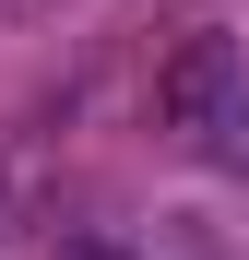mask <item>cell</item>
Here are the masks:
<instances>
[{"instance_id":"6da1fadb","label":"cell","mask_w":249,"mask_h":260,"mask_svg":"<svg viewBox=\"0 0 249 260\" xmlns=\"http://www.w3.org/2000/svg\"><path fill=\"white\" fill-rule=\"evenodd\" d=\"M237 95H249V59H237V36H214V24L178 36V48L154 59V130H166V142H190V154L226 130Z\"/></svg>"},{"instance_id":"7a4b0ae2","label":"cell","mask_w":249,"mask_h":260,"mask_svg":"<svg viewBox=\"0 0 249 260\" xmlns=\"http://www.w3.org/2000/svg\"><path fill=\"white\" fill-rule=\"evenodd\" d=\"M202 154H214V166H237V178H249V95L226 107V130H214V142H202Z\"/></svg>"},{"instance_id":"3957f363","label":"cell","mask_w":249,"mask_h":260,"mask_svg":"<svg viewBox=\"0 0 249 260\" xmlns=\"http://www.w3.org/2000/svg\"><path fill=\"white\" fill-rule=\"evenodd\" d=\"M48 260H131V248H119V237H60Z\"/></svg>"},{"instance_id":"277c9868","label":"cell","mask_w":249,"mask_h":260,"mask_svg":"<svg viewBox=\"0 0 249 260\" xmlns=\"http://www.w3.org/2000/svg\"><path fill=\"white\" fill-rule=\"evenodd\" d=\"M166 260H237L226 237H178V248H166Z\"/></svg>"},{"instance_id":"5b68a950","label":"cell","mask_w":249,"mask_h":260,"mask_svg":"<svg viewBox=\"0 0 249 260\" xmlns=\"http://www.w3.org/2000/svg\"><path fill=\"white\" fill-rule=\"evenodd\" d=\"M0 12H48V0H0Z\"/></svg>"}]
</instances>
